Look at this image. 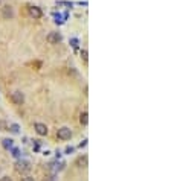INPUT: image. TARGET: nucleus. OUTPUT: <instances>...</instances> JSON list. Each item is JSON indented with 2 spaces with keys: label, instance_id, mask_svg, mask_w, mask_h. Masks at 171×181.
<instances>
[{
  "label": "nucleus",
  "instance_id": "dca6fc26",
  "mask_svg": "<svg viewBox=\"0 0 171 181\" xmlns=\"http://www.w3.org/2000/svg\"><path fill=\"white\" fill-rule=\"evenodd\" d=\"M76 43H78V41H76V40H72V46H73V47H76V46H78V44H76Z\"/></svg>",
  "mask_w": 171,
  "mask_h": 181
},
{
  "label": "nucleus",
  "instance_id": "20e7f679",
  "mask_svg": "<svg viewBox=\"0 0 171 181\" xmlns=\"http://www.w3.org/2000/svg\"><path fill=\"white\" fill-rule=\"evenodd\" d=\"M2 17L5 20H11L12 17H14V11H12L11 5H3L2 6Z\"/></svg>",
  "mask_w": 171,
  "mask_h": 181
},
{
  "label": "nucleus",
  "instance_id": "39448f33",
  "mask_svg": "<svg viewBox=\"0 0 171 181\" xmlns=\"http://www.w3.org/2000/svg\"><path fill=\"white\" fill-rule=\"evenodd\" d=\"M61 34H58V32H50L47 37H46V40H47V43L49 44H58L60 41H61Z\"/></svg>",
  "mask_w": 171,
  "mask_h": 181
},
{
  "label": "nucleus",
  "instance_id": "ddd939ff",
  "mask_svg": "<svg viewBox=\"0 0 171 181\" xmlns=\"http://www.w3.org/2000/svg\"><path fill=\"white\" fill-rule=\"evenodd\" d=\"M3 141H5V146H6V148H8V146L11 148V145H12V143H11V141H12V140H8V138H5Z\"/></svg>",
  "mask_w": 171,
  "mask_h": 181
},
{
  "label": "nucleus",
  "instance_id": "7ed1b4c3",
  "mask_svg": "<svg viewBox=\"0 0 171 181\" xmlns=\"http://www.w3.org/2000/svg\"><path fill=\"white\" fill-rule=\"evenodd\" d=\"M16 169H17V172H20V174L29 172V171H31V163L26 161V160H21V161H19V163L16 164Z\"/></svg>",
  "mask_w": 171,
  "mask_h": 181
},
{
  "label": "nucleus",
  "instance_id": "f8f14e48",
  "mask_svg": "<svg viewBox=\"0 0 171 181\" xmlns=\"http://www.w3.org/2000/svg\"><path fill=\"white\" fill-rule=\"evenodd\" d=\"M11 131H12V133H19V125H16V123L11 125Z\"/></svg>",
  "mask_w": 171,
  "mask_h": 181
},
{
  "label": "nucleus",
  "instance_id": "423d86ee",
  "mask_svg": "<svg viewBox=\"0 0 171 181\" xmlns=\"http://www.w3.org/2000/svg\"><path fill=\"white\" fill-rule=\"evenodd\" d=\"M29 15H31L32 18L38 20V18L43 17V11L38 8V6H31V8H29Z\"/></svg>",
  "mask_w": 171,
  "mask_h": 181
},
{
  "label": "nucleus",
  "instance_id": "9b49d317",
  "mask_svg": "<svg viewBox=\"0 0 171 181\" xmlns=\"http://www.w3.org/2000/svg\"><path fill=\"white\" fill-rule=\"evenodd\" d=\"M0 129H2V131H8V125H6V122H3V120H0Z\"/></svg>",
  "mask_w": 171,
  "mask_h": 181
},
{
  "label": "nucleus",
  "instance_id": "1a4fd4ad",
  "mask_svg": "<svg viewBox=\"0 0 171 181\" xmlns=\"http://www.w3.org/2000/svg\"><path fill=\"white\" fill-rule=\"evenodd\" d=\"M80 122H81L83 125H87V123H89V113H87V111H84V113L80 116Z\"/></svg>",
  "mask_w": 171,
  "mask_h": 181
},
{
  "label": "nucleus",
  "instance_id": "f3484780",
  "mask_svg": "<svg viewBox=\"0 0 171 181\" xmlns=\"http://www.w3.org/2000/svg\"><path fill=\"white\" fill-rule=\"evenodd\" d=\"M0 5H2V2H0Z\"/></svg>",
  "mask_w": 171,
  "mask_h": 181
},
{
  "label": "nucleus",
  "instance_id": "f257e3e1",
  "mask_svg": "<svg viewBox=\"0 0 171 181\" xmlns=\"http://www.w3.org/2000/svg\"><path fill=\"white\" fill-rule=\"evenodd\" d=\"M11 100L14 105H23L24 103V95L20 92V90H17V92H14L11 95Z\"/></svg>",
  "mask_w": 171,
  "mask_h": 181
},
{
  "label": "nucleus",
  "instance_id": "4468645a",
  "mask_svg": "<svg viewBox=\"0 0 171 181\" xmlns=\"http://www.w3.org/2000/svg\"><path fill=\"white\" fill-rule=\"evenodd\" d=\"M21 181H35V180H34V177H24V178H21Z\"/></svg>",
  "mask_w": 171,
  "mask_h": 181
},
{
  "label": "nucleus",
  "instance_id": "2eb2a0df",
  "mask_svg": "<svg viewBox=\"0 0 171 181\" xmlns=\"http://www.w3.org/2000/svg\"><path fill=\"white\" fill-rule=\"evenodd\" d=\"M0 181H12L9 177H2V178H0Z\"/></svg>",
  "mask_w": 171,
  "mask_h": 181
},
{
  "label": "nucleus",
  "instance_id": "9d476101",
  "mask_svg": "<svg viewBox=\"0 0 171 181\" xmlns=\"http://www.w3.org/2000/svg\"><path fill=\"white\" fill-rule=\"evenodd\" d=\"M81 58H83V61L87 62V59H89V53H87V50H86V49L81 50Z\"/></svg>",
  "mask_w": 171,
  "mask_h": 181
},
{
  "label": "nucleus",
  "instance_id": "0eeeda50",
  "mask_svg": "<svg viewBox=\"0 0 171 181\" xmlns=\"http://www.w3.org/2000/svg\"><path fill=\"white\" fill-rule=\"evenodd\" d=\"M34 128H35V133L38 136H47V133H49V129L44 123H35Z\"/></svg>",
  "mask_w": 171,
  "mask_h": 181
},
{
  "label": "nucleus",
  "instance_id": "f03ea898",
  "mask_svg": "<svg viewBox=\"0 0 171 181\" xmlns=\"http://www.w3.org/2000/svg\"><path fill=\"white\" fill-rule=\"evenodd\" d=\"M57 136H58V138H60V140H69V138L72 137V131H70V128L63 126V128H60V129H58Z\"/></svg>",
  "mask_w": 171,
  "mask_h": 181
},
{
  "label": "nucleus",
  "instance_id": "6e6552de",
  "mask_svg": "<svg viewBox=\"0 0 171 181\" xmlns=\"http://www.w3.org/2000/svg\"><path fill=\"white\" fill-rule=\"evenodd\" d=\"M76 166L80 167V169H84V167H87V157L86 155H83V157H80L76 160Z\"/></svg>",
  "mask_w": 171,
  "mask_h": 181
}]
</instances>
